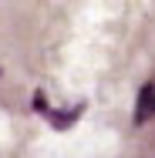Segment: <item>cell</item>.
Wrapping results in <instances>:
<instances>
[{
	"label": "cell",
	"instance_id": "cell-2",
	"mask_svg": "<svg viewBox=\"0 0 155 158\" xmlns=\"http://www.w3.org/2000/svg\"><path fill=\"white\" fill-rule=\"evenodd\" d=\"M152 118H155V81H145L138 91V101H135V125L142 128Z\"/></svg>",
	"mask_w": 155,
	"mask_h": 158
},
{
	"label": "cell",
	"instance_id": "cell-1",
	"mask_svg": "<svg viewBox=\"0 0 155 158\" xmlns=\"http://www.w3.org/2000/svg\"><path fill=\"white\" fill-rule=\"evenodd\" d=\"M31 108L37 111V114H41V118H44V121H51V128L64 131V128H71L74 121H78V114H81V111H84L88 104H84V101H78V104H74L71 111H61V108H51L47 94H44V91L37 88V91H34V98H31Z\"/></svg>",
	"mask_w": 155,
	"mask_h": 158
}]
</instances>
